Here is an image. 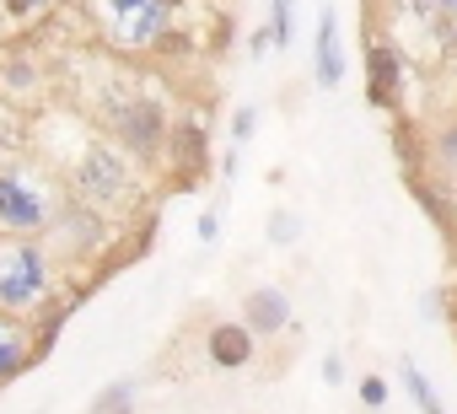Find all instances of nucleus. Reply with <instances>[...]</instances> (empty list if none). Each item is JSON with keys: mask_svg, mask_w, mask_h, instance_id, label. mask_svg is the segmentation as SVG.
Masks as SVG:
<instances>
[{"mask_svg": "<svg viewBox=\"0 0 457 414\" xmlns=\"http://www.w3.org/2000/svg\"><path fill=\"white\" fill-rule=\"evenodd\" d=\"M65 188L44 161H6L0 167V237H44L60 211H65Z\"/></svg>", "mask_w": 457, "mask_h": 414, "instance_id": "f257e3e1", "label": "nucleus"}, {"mask_svg": "<svg viewBox=\"0 0 457 414\" xmlns=\"http://www.w3.org/2000/svg\"><path fill=\"white\" fill-rule=\"evenodd\" d=\"M140 183L145 178H140L135 156H124L103 135H92L76 151V161H71V194H76V204H87V211H97V216L129 211V204L140 199Z\"/></svg>", "mask_w": 457, "mask_h": 414, "instance_id": "f03ea898", "label": "nucleus"}, {"mask_svg": "<svg viewBox=\"0 0 457 414\" xmlns=\"http://www.w3.org/2000/svg\"><path fill=\"white\" fill-rule=\"evenodd\" d=\"M97 124H103V140H113L124 156L135 161H151L167 151V108L151 97V92H135V87H103L97 92Z\"/></svg>", "mask_w": 457, "mask_h": 414, "instance_id": "7ed1b4c3", "label": "nucleus"}, {"mask_svg": "<svg viewBox=\"0 0 457 414\" xmlns=\"http://www.w3.org/2000/svg\"><path fill=\"white\" fill-rule=\"evenodd\" d=\"M54 296V259L38 237H0V312L33 323Z\"/></svg>", "mask_w": 457, "mask_h": 414, "instance_id": "20e7f679", "label": "nucleus"}, {"mask_svg": "<svg viewBox=\"0 0 457 414\" xmlns=\"http://www.w3.org/2000/svg\"><path fill=\"white\" fill-rule=\"evenodd\" d=\"M103 22V38L113 49H151L172 33V6L167 0H113V6H92Z\"/></svg>", "mask_w": 457, "mask_h": 414, "instance_id": "39448f33", "label": "nucleus"}, {"mask_svg": "<svg viewBox=\"0 0 457 414\" xmlns=\"http://www.w3.org/2000/svg\"><path fill=\"white\" fill-rule=\"evenodd\" d=\"M38 243H44L49 259H97L108 248V216H97V211H87V204L71 199L60 211V221Z\"/></svg>", "mask_w": 457, "mask_h": 414, "instance_id": "423d86ee", "label": "nucleus"}, {"mask_svg": "<svg viewBox=\"0 0 457 414\" xmlns=\"http://www.w3.org/2000/svg\"><path fill=\"white\" fill-rule=\"evenodd\" d=\"M403 81H409V60L393 38H371L366 33V97L382 113L403 108Z\"/></svg>", "mask_w": 457, "mask_h": 414, "instance_id": "0eeeda50", "label": "nucleus"}, {"mask_svg": "<svg viewBox=\"0 0 457 414\" xmlns=\"http://www.w3.org/2000/svg\"><path fill=\"white\" fill-rule=\"evenodd\" d=\"M243 328L259 339V334H286L291 328V296L280 286H253L243 296Z\"/></svg>", "mask_w": 457, "mask_h": 414, "instance_id": "6e6552de", "label": "nucleus"}, {"mask_svg": "<svg viewBox=\"0 0 457 414\" xmlns=\"http://www.w3.org/2000/svg\"><path fill=\"white\" fill-rule=\"evenodd\" d=\"M204 355H210V366H220V371H243V366L253 360V334H248L243 323H215V328L204 334Z\"/></svg>", "mask_w": 457, "mask_h": 414, "instance_id": "1a4fd4ad", "label": "nucleus"}, {"mask_svg": "<svg viewBox=\"0 0 457 414\" xmlns=\"http://www.w3.org/2000/svg\"><path fill=\"white\" fill-rule=\"evenodd\" d=\"M33 360H38V355H33V323H22V318H6V312H0V382L22 377Z\"/></svg>", "mask_w": 457, "mask_h": 414, "instance_id": "9d476101", "label": "nucleus"}, {"mask_svg": "<svg viewBox=\"0 0 457 414\" xmlns=\"http://www.w3.org/2000/svg\"><path fill=\"white\" fill-rule=\"evenodd\" d=\"M167 161L183 172V183H188L194 172H204V124H199V119H178V124L167 129Z\"/></svg>", "mask_w": 457, "mask_h": 414, "instance_id": "9b49d317", "label": "nucleus"}, {"mask_svg": "<svg viewBox=\"0 0 457 414\" xmlns=\"http://www.w3.org/2000/svg\"><path fill=\"white\" fill-rule=\"evenodd\" d=\"M345 81V49H339V22H334V12H323V22H318V87H339Z\"/></svg>", "mask_w": 457, "mask_h": 414, "instance_id": "f8f14e48", "label": "nucleus"}, {"mask_svg": "<svg viewBox=\"0 0 457 414\" xmlns=\"http://www.w3.org/2000/svg\"><path fill=\"white\" fill-rule=\"evenodd\" d=\"M425 151H430V161L441 167V178H446V183H457V113H446V119L430 129Z\"/></svg>", "mask_w": 457, "mask_h": 414, "instance_id": "ddd939ff", "label": "nucleus"}, {"mask_svg": "<svg viewBox=\"0 0 457 414\" xmlns=\"http://www.w3.org/2000/svg\"><path fill=\"white\" fill-rule=\"evenodd\" d=\"M87 414H135V382H129V377H119V382L97 387V393H92V403H87Z\"/></svg>", "mask_w": 457, "mask_h": 414, "instance_id": "4468645a", "label": "nucleus"}, {"mask_svg": "<svg viewBox=\"0 0 457 414\" xmlns=\"http://www.w3.org/2000/svg\"><path fill=\"white\" fill-rule=\"evenodd\" d=\"M398 371H403V387H409V398L420 403V414H446V409H441V398H436V387L425 382V371H420L409 355H403V366H398Z\"/></svg>", "mask_w": 457, "mask_h": 414, "instance_id": "2eb2a0df", "label": "nucleus"}, {"mask_svg": "<svg viewBox=\"0 0 457 414\" xmlns=\"http://www.w3.org/2000/svg\"><path fill=\"white\" fill-rule=\"evenodd\" d=\"M291 38H296V6H291V0H280V6H270V44L291 49Z\"/></svg>", "mask_w": 457, "mask_h": 414, "instance_id": "dca6fc26", "label": "nucleus"}, {"mask_svg": "<svg viewBox=\"0 0 457 414\" xmlns=\"http://www.w3.org/2000/svg\"><path fill=\"white\" fill-rule=\"evenodd\" d=\"M0 87H6V92H33L38 87V65L33 60H12L6 70H0Z\"/></svg>", "mask_w": 457, "mask_h": 414, "instance_id": "f3484780", "label": "nucleus"}, {"mask_svg": "<svg viewBox=\"0 0 457 414\" xmlns=\"http://www.w3.org/2000/svg\"><path fill=\"white\" fill-rule=\"evenodd\" d=\"M264 232H270V243H280V248H286V243H296V237H302V221H296L291 211H275V216L264 221Z\"/></svg>", "mask_w": 457, "mask_h": 414, "instance_id": "a211bd4d", "label": "nucleus"}, {"mask_svg": "<svg viewBox=\"0 0 457 414\" xmlns=\"http://www.w3.org/2000/svg\"><path fill=\"white\" fill-rule=\"evenodd\" d=\"M436 38H441V49H457V6H436Z\"/></svg>", "mask_w": 457, "mask_h": 414, "instance_id": "6ab92c4d", "label": "nucleus"}, {"mask_svg": "<svg viewBox=\"0 0 457 414\" xmlns=\"http://www.w3.org/2000/svg\"><path fill=\"white\" fill-rule=\"evenodd\" d=\"M361 403H366V409H382V403H387V382H382V377H366V382H361Z\"/></svg>", "mask_w": 457, "mask_h": 414, "instance_id": "aec40b11", "label": "nucleus"}, {"mask_svg": "<svg viewBox=\"0 0 457 414\" xmlns=\"http://www.w3.org/2000/svg\"><path fill=\"white\" fill-rule=\"evenodd\" d=\"M253 129H259V113H253V108H243V113L232 119V140L243 145V140H253Z\"/></svg>", "mask_w": 457, "mask_h": 414, "instance_id": "412c9836", "label": "nucleus"}, {"mask_svg": "<svg viewBox=\"0 0 457 414\" xmlns=\"http://www.w3.org/2000/svg\"><path fill=\"white\" fill-rule=\"evenodd\" d=\"M194 232H199V243H215V237H220V216H215V211H204Z\"/></svg>", "mask_w": 457, "mask_h": 414, "instance_id": "4be33fe9", "label": "nucleus"}, {"mask_svg": "<svg viewBox=\"0 0 457 414\" xmlns=\"http://www.w3.org/2000/svg\"><path fill=\"white\" fill-rule=\"evenodd\" d=\"M323 377H328V387H334V382H345V360H339V355H328V360H323Z\"/></svg>", "mask_w": 457, "mask_h": 414, "instance_id": "5701e85b", "label": "nucleus"}]
</instances>
